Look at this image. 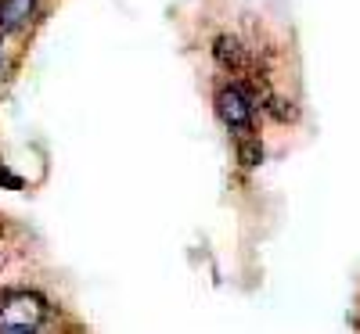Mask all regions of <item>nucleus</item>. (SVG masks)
Instances as JSON below:
<instances>
[{
  "instance_id": "f257e3e1",
  "label": "nucleus",
  "mask_w": 360,
  "mask_h": 334,
  "mask_svg": "<svg viewBox=\"0 0 360 334\" xmlns=\"http://www.w3.org/2000/svg\"><path fill=\"white\" fill-rule=\"evenodd\" d=\"M47 320V306L40 295L29 291H11L0 302V327H22V330H37Z\"/></svg>"
},
{
  "instance_id": "f03ea898",
  "label": "nucleus",
  "mask_w": 360,
  "mask_h": 334,
  "mask_svg": "<svg viewBox=\"0 0 360 334\" xmlns=\"http://www.w3.org/2000/svg\"><path fill=\"white\" fill-rule=\"evenodd\" d=\"M217 112L234 133H249L252 130V101L242 86H224L217 94Z\"/></svg>"
},
{
  "instance_id": "7ed1b4c3",
  "label": "nucleus",
  "mask_w": 360,
  "mask_h": 334,
  "mask_svg": "<svg viewBox=\"0 0 360 334\" xmlns=\"http://www.w3.org/2000/svg\"><path fill=\"white\" fill-rule=\"evenodd\" d=\"M37 11V0H0V33H15Z\"/></svg>"
},
{
  "instance_id": "20e7f679",
  "label": "nucleus",
  "mask_w": 360,
  "mask_h": 334,
  "mask_svg": "<svg viewBox=\"0 0 360 334\" xmlns=\"http://www.w3.org/2000/svg\"><path fill=\"white\" fill-rule=\"evenodd\" d=\"M249 133H252V130H249ZM249 133H238V162H242L245 169H252V166L263 162V147H259V140L249 137Z\"/></svg>"
},
{
  "instance_id": "39448f33",
  "label": "nucleus",
  "mask_w": 360,
  "mask_h": 334,
  "mask_svg": "<svg viewBox=\"0 0 360 334\" xmlns=\"http://www.w3.org/2000/svg\"><path fill=\"white\" fill-rule=\"evenodd\" d=\"M217 58H220L224 65H238V62H242V51H238V40L220 36V40H217Z\"/></svg>"
},
{
  "instance_id": "423d86ee",
  "label": "nucleus",
  "mask_w": 360,
  "mask_h": 334,
  "mask_svg": "<svg viewBox=\"0 0 360 334\" xmlns=\"http://www.w3.org/2000/svg\"><path fill=\"white\" fill-rule=\"evenodd\" d=\"M0 334H33V330H22V327H0Z\"/></svg>"
}]
</instances>
